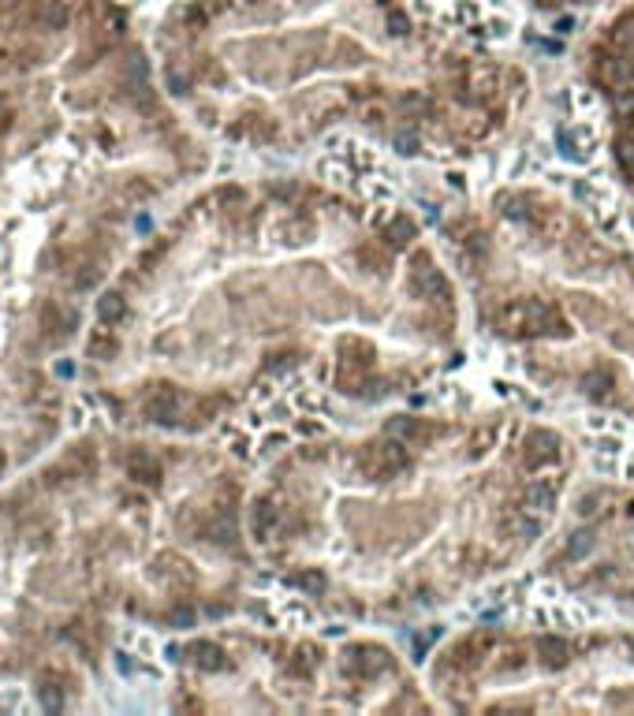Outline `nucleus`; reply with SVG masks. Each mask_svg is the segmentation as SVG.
<instances>
[{
  "instance_id": "1",
  "label": "nucleus",
  "mask_w": 634,
  "mask_h": 716,
  "mask_svg": "<svg viewBox=\"0 0 634 716\" xmlns=\"http://www.w3.org/2000/svg\"><path fill=\"white\" fill-rule=\"evenodd\" d=\"M176 410H179V396L172 392V388H160V392L146 403V415L160 422V426H168V422H176Z\"/></svg>"
},
{
  "instance_id": "2",
  "label": "nucleus",
  "mask_w": 634,
  "mask_h": 716,
  "mask_svg": "<svg viewBox=\"0 0 634 716\" xmlns=\"http://www.w3.org/2000/svg\"><path fill=\"white\" fill-rule=\"evenodd\" d=\"M98 313H101V321L105 325H116V321H123V313H127V302L120 291H109V295H101L98 302Z\"/></svg>"
},
{
  "instance_id": "3",
  "label": "nucleus",
  "mask_w": 634,
  "mask_h": 716,
  "mask_svg": "<svg viewBox=\"0 0 634 716\" xmlns=\"http://www.w3.org/2000/svg\"><path fill=\"white\" fill-rule=\"evenodd\" d=\"M418 288L429 291L433 299H444L448 295V288H444V280H440V273H433V269H425L422 276H418Z\"/></svg>"
},
{
  "instance_id": "4",
  "label": "nucleus",
  "mask_w": 634,
  "mask_h": 716,
  "mask_svg": "<svg viewBox=\"0 0 634 716\" xmlns=\"http://www.w3.org/2000/svg\"><path fill=\"white\" fill-rule=\"evenodd\" d=\"M526 507H530V512H549V507H552V489L534 485V489L526 493Z\"/></svg>"
},
{
  "instance_id": "5",
  "label": "nucleus",
  "mask_w": 634,
  "mask_h": 716,
  "mask_svg": "<svg viewBox=\"0 0 634 716\" xmlns=\"http://www.w3.org/2000/svg\"><path fill=\"white\" fill-rule=\"evenodd\" d=\"M131 474H138L142 482H157V466L146 459V455H135L131 459Z\"/></svg>"
},
{
  "instance_id": "6",
  "label": "nucleus",
  "mask_w": 634,
  "mask_h": 716,
  "mask_svg": "<svg viewBox=\"0 0 634 716\" xmlns=\"http://www.w3.org/2000/svg\"><path fill=\"white\" fill-rule=\"evenodd\" d=\"M619 157H623V165L634 172V138H623L619 142Z\"/></svg>"
},
{
  "instance_id": "7",
  "label": "nucleus",
  "mask_w": 634,
  "mask_h": 716,
  "mask_svg": "<svg viewBox=\"0 0 634 716\" xmlns=\"http://www.w3.org/2000/svg\"><path fill=\"white\" fill-rule=\"evenodd\" d=\"M195 653H198V660H202V664H206V668H213V664H217V657H220V653H217V649H213V646H198Z\"/></svg>"
},
{
  "instance_id": "8",
  "label": "nucleus",
  "mask_w": 634,
  "mask_h": 716,
  "mask_svg": "<svg viewBox=\"0 0 634 716\" xmlns=\"http://www.w3.org/2000/svg\"><path fill=\"white\" fill-rule=\"evenodd\" d=\"M105 351H112V340H105V336H98V340L90 343V355H105Z\"/></svg>"
},
{
  "instance_id": "9",
  "label": "nucleus",
  "mask_w": 634,
  "mask_h": 716,
  "mask_svg": "<svg viewBox=\"0 0 634 716\" xmlns=\"http://www.w3.org/2000/svg\"><path fill=\"white\" fill-rule=\"evenodd\" d=\"M388 23H392V27H395V34H407V19H403V15H400V12H395V15H392V19H388Z\"/></svg>"
}]
</instances>
